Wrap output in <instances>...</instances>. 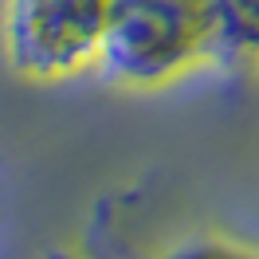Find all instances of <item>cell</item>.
<instances>
[{
  "instance_id": "cell-1",
  "label": "cell",
  "mask_w": 259,
  "mask_h": 259,
  "mask_svg": "<svg viewBox=\"0 0 259 259\" xmlns=\"http://www.w3.org/2000/svg\"><path fill=\"white\" fill-rule=\"evenodd\" d=\"M220 39V0H110L102 67L126 87L157 91L208 67Z\"/></svg>"
},
{
  "instance_id": "cell-2",
  "label": "cell",
  "mask_w": 259,
  "mask_h": 259,
  "mask_svg": "<svg viewBox=\"0 0 259 259\" xmlns=\"http://www.w3.org/2000/svg\"><path fill=\"white\" fill-rule=\"evenodd\" d=\"M110 0H8V63L28 82H63L102 63Z\"/></svg>"
},
{
  "instance_id": "cell-3",
  "label": "cell",
  "mask_w": 259,
  "mask_h": 259,
  "mask_svg": "<svg viewBox=\"0 0 259 259\" xmlns=\"http://www.w3.org/2000/svg\"><path fill=\"white\" fill-rule=\"evenodd\" d=\"M118 259H259V255L240 247V243H232V240H220V236H189V240L165 243L157 251H149V247L138 251V247L122 243Z\"/></svg>"
},
{
  "instance_id": "cell-4",
  "label": "cell",
  "mask_w": 259,
  "mask_h": 259,
  "mask_svg": "<svg viewBox=\"0 0 259 259\" xmlns=\"http://www.w3.org/2000/svg\"><path fill=\"white\" fill-rule=\"evenodd\" d=\"M224 12V44L247 51L259 44V0H220Z\"/></svg>"
},
{
  "instance_id": "cell-5",
  "label": "cell",
  "mask_w": 259,
  "mask_h": 259,
  "mask_svg": "<svg viewBox=\"0 0 259 259\" xmlns=\"http://www.w3.org/2000/svg\"><path fill=\"white\" fill-rule=\"evenodd\" d=\"M48 259H91V255H75V251H55V255H48Z\"/></svg>"
},
{
  "instance_id": "cell-6",
  "label": "cell",
  "mask_w": 259,
  "mask_h": 259,
  "mask_svg": "<svg viewBox=\"0 0 259 259\" xmlns=\"http://www.w3.org/2000/svg\"><path fill=\"white\" fill-rule=\"evenodd\" d=\"M247 55H251V59H259V44H255V48H247Z\"/></svg>"
}]
</instances>
